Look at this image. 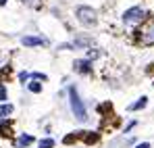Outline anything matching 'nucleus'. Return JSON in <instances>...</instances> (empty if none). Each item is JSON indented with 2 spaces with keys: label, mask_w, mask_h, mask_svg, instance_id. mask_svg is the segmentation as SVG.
<instances>
[{
  "label": "nucleus",
  "mask_w": 154,
  "mask_h": 148,
  "mask_svg": "<svg viewBox=\"0 0 154 148\" xmlns=\"http://www.w3.org/2000/svg\"><path fill=\"white\" fill-rule=\"evenodd\" d=\"M75 15H77V21L81 25H85V27H94L98 23V13L92 6H77Z\"/></svg>",
  "instance_id": "1"
},
{
  "label": "nucleus",
  "mask_w": 154,
  "mask_h": 148,
  "mask_svg": "<svg viewBox=\"0 0 154 148\" xmlns=\"http://www.w3.org/2000/svg\"><path fill=\"white\" fill-rule=\"evenodd\" d=\"M73 67H75L77 73H90V71H92V65H90V61H88V58H85V61H81V58L75 61V63H73Z\"/></svg>",
  "instance_id": "7"
},
{
  "label": "nucleus",
  "mask_w": 154,
  "mask_h": 148,
  "mask_svg": "<svg viewBox=\"0 0 154 148\" xmlns=\"http://www.w3.org/2000/svg\"><path fill=\"white\" fill-rule=\"evenodd\" d=\"M0 100H6V88L0 86Z\"/></svg>",
  "instance_id": "16"
},
{
  "label": "nucleus",
  "mask_w": 154,
  "mask_h": 148,
  "mask_svg": "<svg viewBox=\"0 0 154 148\" xmlns=\"http://www.w3.org/2000/svg\"><path fill=\"white\" fill-rule=\"evenodd\" d=\"M27 6H31V8H40V0H23Z\"/></svg>",
  "instance_id": "14"
},
{
  "label": "nucleus",
  "mask_w": 154,
  "mask_h": 148,
  "mask_svg": "<svg viewBox=\"0 0 154 148\" xmlns=\"http://www.w3.org/2000/svg\"><path fill=\"white\" fill-rule=\"evenodd\" d=\"M21 42H23V46H44L46 44L44 38H35V36H25Z\"/></svg>",
  "instance_id": "6"
},
{
  "label": "nucleus",
  "mask_w": 154,
  "mask_h": 148,
  "mask_svg": "<svg viewBox=\"0 0 154 148\" xmlns=\"http://www.w3.org/2000/svg\"><path fill=\"white\" fill-rule=\"evenodd\" d=\"M98 56H100L98 50H90V52H88V61H94V58H98Z\"/></svg>",
  "instance_id": "15"
},
{
  "label": "nucleus",
  "mask_w": 154,
  "mask_h": 148,
  "mask_svg": "<svg viewBox=\"0 0 154 148\" xmlns=\"http://www.w3.org/2000/svg\"><path fill=\"white\" fill-rule=\"evenodd\" d=\"M144 17H146V11H144L142 6H133V8H129V11L123 13V23H125V25L140 23Z\"/></svg>",
  "instance_id": "4"
},
{
  "label": "nucleus",
  "mask_w": 154,
  "mask_h": 148,
  "mask_svg": "<svg viewBox=\"0 0 154 148\" xmlns=\"http://www.w3.org/2000/svg\"><path fill=\"white\" fill-rule=\"evenodd\" d=\"M4 4H6V0H0V6H4Z\"/></svg>",
  "instance_id": "19"
},
{
  "label": "nucleus",
  "mask_w": 154,
  "mask_h": 148,
  "mask_svg": "<svg viewBox=\"0 0 154 148\" xmlns=\"http://www.w3.org/2000/svg\"><path fill=\"white\" fill-rule=\"evenodd\" d=\"M19 144H21V146H27V144H33V136H25V134H23V136L19 138Z\"/></svg>",
  "instance_id": "11"
},
{
  "label": "nucleus",
  "mask_w": 154,
  "mask_h": 148,
  "mask_svg": "<svg viewBox=\"0 0 154 148\" xmlns=\"http://www.w3.org/2000/svg\"><path fill=\"white\" fill-rule=\"evenodd\" d=\"M11 131H13V125L8 123V121H6V123H0V136L8 138V136H11Z\"/></svg>",
  "instance_id": "10"
},
{
  "label": "nucleus",
  "mask_w": 154,
  "mask_h": 148,
  "mask_svg": "<svg viewBox=\"0 0 154 148\" xmlns=\"http://www.w3.org/2000/svg\"><path fill=\"white\" fill-rule=\"evenodd\" d=\"M137 148H150V144H148V142H144V144H137Z\"/></svg>",
  "instance_id": "18"
},
{
  "label": "nucleus",
  "mask_w": 154,
  "mask_h": 148,
  "mask_svg": "<svg viewBox=\"0 0 154 148\" xmlns=\"http://www.w3.org/2000/svg\"><path fill=\"white\" fill-rule=\"evenodd\" d=\"M33 79H42V81H44V79H46V75H42V73H33Z\"/></svg>",
  "instance_id": "17"
},
{
  "label": "nucleus",
  "mask_w": 154,
  "mask_h": 148,
  "mask_svg": "<svg viewBox=\"0 0 154 148\" xmlns=\"http://www.w3.org/2000/svg\"><path fill=\"white\" fill-rule=\"evenodd\" d=\"M146 104H148V98H146V96H142V98L137 100V102L129 104V111H140V109H144Z\"/></svg>",
  "instance_id": "8"
},
{
  "label": "nucleus",
  "mask_w": 154,
  "mask_h": 148,
  "mask_svg": "<svg viewBox=\"0 0 154 148\" xmlns=\"http://www.w3.org/2000/svg\"><path fill=\"white\" fill-rule=\"evenodd\" d=\"M13 111H15V106H13V104H2V106H0V119H4V117L13 115Z\"/></svg>",
  "instance_id": "9"
},
{
  "label": "nucleus",
  "mask_w": 154,
  "mask_h": 148,
  "mask_svg": "<svg viewBox=\"0 0 154 148\" xmlns=\"http://www.w3.org/2000/svg\"><path fill=\"white\" fill-rule=\"evenodd\" d=\"M98 134H94V131H75V134H71V136H65V144H73L77 140H83L85 144H96L98 142Z\"/></svg>",
  "instance_id": "3"
},
{
  "label": "nucleus",
  "mask_w": 154,
  "mask_h": 148,
  "mask_svg": "<svg viewBox=\"0 0 154 148\" xmlns=\"http://www.w3.org/2000/svg\"><path fill=\"white\" fill-rule=\"evenodd\" d=\"M69 98H71V109H73V113H75V119L85 121V119H88V111H85L83 102H81L79 94H77L75 86H71V88H69Z\"/></svg>",
  "instance_id": "2"
},
{
  "label": "nucleus",
  "mask_w": 154,
  "mask_h": 148,
  "mask_svg": "<svg viewBox=\"0 0 154 148\" xmlns=\"http://www.w3.org/2000/svg\"><path fill=\"white\" fill-rule=\"evenodd\" d=\"M52 146H54V140L52 138H46V140L40 142V148H52Z\"/></svg>",
  "instance_id": "12"
},
{
  "label": "nucleus",
  "mask_w": 154,
  "mask_h": 148,
  "mask_svg": "<svg viewBox=\"0 0 154 148\" xmlns=\"http://www.w3.org/2000/svg\"><path fill=\"white\" fill-rule=\"evenodd\" d=\"M29 90L35 92V94H40V92H42V86H40L38 81H31V83H29Z\"/></svg>",
  "instance_id": "13"
},
{
  "label": "nucleus",
  "mask_w": 154,
  "mask_h": 148,
  "mask_svg": "<svg viewBox=\"0 0 154 148\" xmlns=\"http://www.w3.org/2000/svg\"><path fill=\"white\" fill-rule=\"evenodd\" d=\"M140 33H142V44L152 46L154 44V19H150L148 23L144 25V29H142Z\"/></svg>",
  "instance_id": "5"
}]
</instances>
